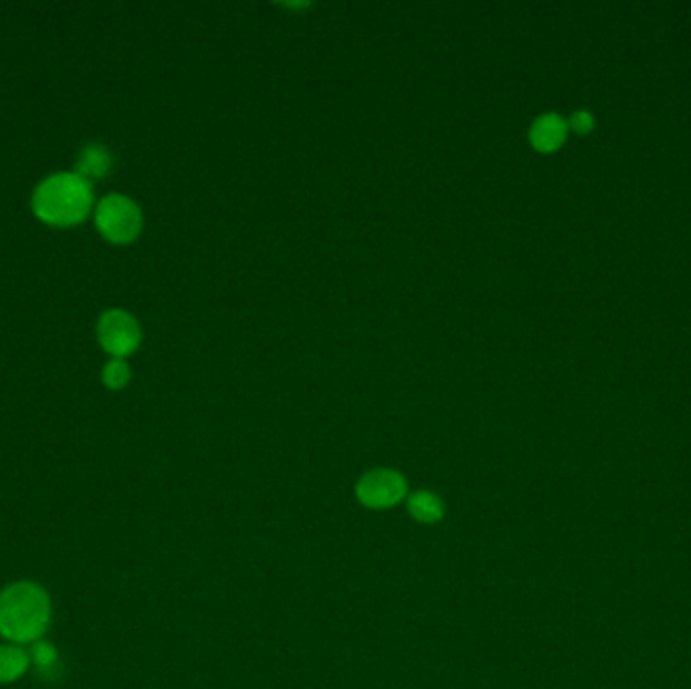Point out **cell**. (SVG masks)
I'll return each instance as SVG.
<instances>
[{"label":"cell","mask_w":691,"mask_h":689,"mask_svg":"<svg viewBox=\"0 0 691 689\" xmlns=\"http://www.w3.org/2000/svg\"><path fill=\"white\" fill-rule=\"evenodd\" d=\"M111 168H113V156L101 144H89L77 158L76 173L83 176L86 180L103 178V176L110 175Z\"/></svg>","instance_id":"7"},{"label":"cell","mask_w":691,"mask_h":689,"mask_svg":"<svg viewBox=\"0 0 691 689\" xmlns=\"http://www.w3.org/2000/svg\"><path fill=\"white\" fill-rule=\"evenodd\" d=\"M98 339L101 348L113 358L124 361L138 351L142 342V329L138 319L126 309H108L98 322Z\"/></svg>","instance_id":"4"},{"label":"cell","mask_w":691,"mask_h":689,"mask_svg":"<svg viewBox=\"0 0 691 689\" xmlns=\"http://www.w3.org/2000/svg\"><path fill=\"white\" fill-rule=\"evenodd\" d=\"M33 213L51 227H73L86 220L93 208L91 185L77 173H59L34 188Z\"/></svg>","instance_id":"2"},{"label":"cell","mask_w":691,"mask_h":689,"mask_svg":"<svg viewBox=\"0 0 691 689\" xmlns=\"http://www.w3.org/2000/svg\"><path fill=\"white\" fill-rule=\"evenodd\" d=\"M569 124L556 114H544L530 128V142L537 152H554L566 140Z\"/></svg>","instance_id":"6"},{"label":"cell","mask_w":691,"mask_h":689,"mask_svg":"<svg viewBox=\"0 0 691 689\" xmlns=\"http://www.w3.org/2000/svg\"><path fill=\"white\" fill-rule=\"evenodd\" d=\"M31 657L22 647L0 646V683H12L21 679L29 669Z\"/></svg>","instance_id":"8"},{"label":"cell","mask_w":691,"mask_h":689,"mask_svg":"<svg viewBox=\"0 0 691 689\" xmlns=\"http://www.w3.org/2000/svg\"><path fill=\"white\" fill-rule=\"evenodd\" d=\"M29 657L33 659L34 663L39 666L41 669H49L56 666L57 661V649L51 646V643H47V641H34L33 646H31V653Z\"/></svg>","instance_id":"11"},{"label":"cell","mask_w":691,"mask_h":689,"mask_svg":"<svg viewBox=\"0 0 691 689\" xmlns=\"http://www.w3.org/2000/svg\"><path fill=\"white\" fill-rule=\"evenodd\" d=\"M130 366L126 364V362L120 361V358H113V361L108 362L106 364V368H103V374H101V378H103V384L111 388V391H121L126 384L130 383Z\"/></svg>","instance_id":"10"},{"label":"cell","mask_w":691,"mask_h":689,"mask_svg":"<svg viewBox=\"0 0 691 689\" xmlns=\"http://www.w3.org/2000/svg\"><path fill=\"white\" fill-rule=\"evenodd\" d=\"M408 510H411V514L417 518L418 522H425V524H433L443 515L440 498L427 492L415 493L408 502Z\"/></svg>","instance_id":"9"},{"label":"cell","mask_w":691,"mask_h":689,"mask_svg":"<svg viewBox=\"0 0 691 689\" xmlns=\"http://www.w3.org/2000/svg\"><path fill=\"white\" fill-rule=\"evenodd\" d=\"M96 227L101 237L113 245H128L142 233V210L132 198L111 193L96 207Z\"/></svg>","instance_id":"3"},{"label":"cell","mask_w":691,"mask_h":689,"mask_svg":"<svg viewBox=\"0 0 691 689\" xmlns=\"http://www.w3.org/2000/svg\"><path fill=\"white\" fill-rule=\"evenodd\" d=\"M593 116L589 111H574L571 121H569L572 130L579 131V134H589L593 130Z\"/></svg>","instance_id":"12"},{"label":"cell","mask_w":691,"mask_h":689,"mask_svg":"<svg viewBox=\"0 0 691 689\" xmlns=\"http://www.w3.org/2000/svg\"><path fill=\"white\" fill-rule=\"evenodd\" d=\"M405 478L398 471L393 470L371 471L364 475L356 488L358 500L373 510L395 505L405 498Z\"/></svg>","instance_id":"5"},{"label":"cell","mask_w":691,"mask_h":689,"mask_svg":"<svg viewBox=\"0 0 691 689\" xmlns=\"http://www.w3.org/2000/svg\"><path fill=\"white\" fill-rule=\"evenodd\" d=\"M51 621V599L43 587L21 580L0 592V634L14 646L39 641Z\"/></svg>","instance_id":"1"}]
</instances>
